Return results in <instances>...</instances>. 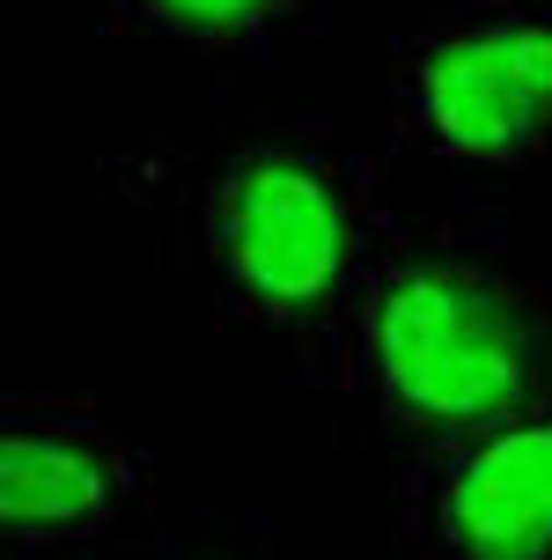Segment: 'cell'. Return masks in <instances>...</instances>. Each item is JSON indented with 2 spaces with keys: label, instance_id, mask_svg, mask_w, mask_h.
Returning a JSON list of instances; mask_svg holds the SVG:
<instances>
[{
  "label": "cell",
  "instance_id": "1",
  "mask_svg": "<svg viewBox=\"0 0 552 560\" xmlns=\"http://www.w3.org/2000/svg\"><path fill=\"white\" fill-rule=\"evenodd\" d=\"M347 384L420 443L524 413L552 398V280L479 222L390 236L361 288Z\"/></svg>",
  "mask_w": 552,
  "mask_h": 560
},
{
  "label": "cell",
  "instance_id": "2",
  "mask_svg": "<svg viewBox=\"0 0 552 560\" xmlns=\"http://www.w3.org/2000/svg\"><path fill=\"white\" fill-rule=\"evenodd\" d=\"M192 244L207 288L280 347L347 384L361 288L390 244L376 163L325 126H266L214 148L192 177Z\"/></svg>",
  "mask_w": 552,
  "mask_h": 560
},
{
  "label": "cell",
  "instance_id": "3",
  "mask_svg": "<svg viewBox=\"0 0 552 560\" xmlns=\"http://www.w3.org/2000/svg\"><path fill=\"white\" fill-rule=\"evenodd\" d=\"M390 126L457 170L552 163V0H442L384 59Z\"/></svg>",
  "mask_w": 552,
  "mask_h": 560
},
{
  "label": "cell",
  "instance_id": "4",
  "mask_svg": "<svg viewBox=\"0 0 552 560\" xmlns=\"http://www.w3.org/2000/svg\"><path fill=\"white\" fill-rule=\"evenodd\" d=\"M148 450L67 392H0V560H89L148 516Z\"/></svg>",
  "mask_w": 552,
  "mask_h": 560
},
{
  "label": "cell",
  "instance_id": "5",
  "mask_svg": "<svg viewBox=\"0 0 552 560\" xmlns=\"http://www.w3.org/2000/svg\"><path fill=\"white\" fill-rule=\"evenodd\" d=\"M420 560H552V398L427 443L398 479Z\"/></svg>",
  "mask_w": 552,
  "mask_h": 560
},
{
  "label": "cell",
  "instance_id": "6",
  "mask_svg": "<svg viewBox=\"0 0 552 560\" xmlns=\"http://www.w3.org/2000/svg\"><path fill=\"white\" fill-rule=\"evenodd\" d=\"M104 23L185 59L266 67L331 23V0H104Z\"/></svg>",
  "mask_w": 552,
  "mask_h": 560
},
{
  "label": "cell",
  "instance_id": "7",
  "mask_svg": "<svg viewBox=\"0 0 552 560\" xmlns=\"http://www.w3.org/2000/svg\"><path fill=\"white\" fill-rule=\"evenodd\" d=\"M148 560H295V553H280L273 532H192L155 546Z\"/></svg>",
  "mask_w": 552,
  "mask_h": 560
}]
</instances>
